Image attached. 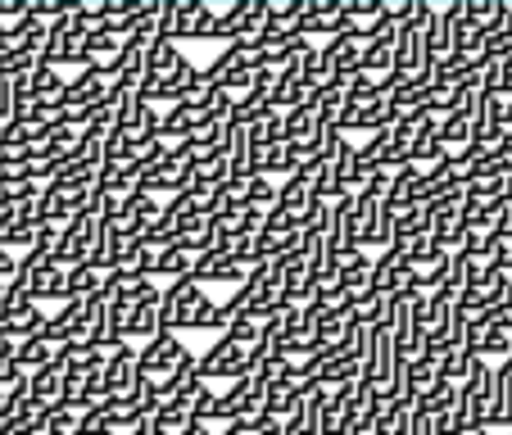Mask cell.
Segmentation results:
<instances>
[{"label":"cell","mask_w":512,"mask_h":435,"mask_svg":"<svg viewBox=\"0 0 512 435\" xmlns=\"http://www.w3.org/2000/svg\"><path fill=\"white\" fill-rule=\"evenodd\" d=\"M200 372L204 381H241V377H254L259 372V358H254V345H241L223 331V336H213L209 349L200 354Z\"/></svg>","instance_id":"6da1fadb"},{"label":"cell","mask_w":512,"mask_h":435,"mask_svg":"<svg viewBox=\"0 0 512 435\" xmlns=\"http://www.w3.org/2000/svg\"><path fill=\"white\" fill-rule=\"evenodd\" d=\"M87 32H91V23L82 19V10L78 14H68V19H59V23H50V37H46V50H41V64H50V68H87Z\"/></svg>","instance_id":"7a4b0ae2"},{"label":"cell","mask_w":512,"mask_h":435,"mask_svg":"<svg viewBox=\"0 0 512 435\" xmlns=\"http://www.w3.org/2000/svg\"><path fill=\"white\" fill-rule=\"evenodd\" d=\"M191 349L182 345V336L177 331H159L155 340H145L141 345V377H150V381H164L168 386V377H173L182 363H191Z\"/></svg>","instance_id":"3957f363"},{"label":"cell","mask_w":512,"mask_h":435,"mask_svg":"<svg viewBox=\"0 0 512 435\" xmlns=\"http://www.w3.org/2000/svg\"><path fill=\"white\" fill-rule=\"evenodd\" d=\"M268 413V381L254 372V377H241L223 390V426L227 422H250V417Z\"/></svg>","instance_id":"277c9868"},{"label":"cell","mask_w":512,"mask_h":435,"mask_svg":"<svg viewBox=\"0 0 512 435\" xmlns=\"http://www.w3.org/2000/svg\"><path fill=\"white\" fill-rule=\"evenodd\" d=\"M209 290L200 286L195 277H182V281H168L164 286V304H159V318H164V331H177V327H191V313L200 309V300Z\"/></svg>","instance_id":"5b68a950"},{"label":"cell","mask_w":512,"mask_h":435,"mask_svg":"<svg viewBox=\"0 0 512 435\" xmlns=\"http://www.w3.org/2000/svg\"><path fill=\"white\" fill-rule=\"evenodd\" d=\"M136 377H141V349L127 340L105 363V399H127L136 390Z\"/></svg>","instance_id":"8992f818"},{"label":"cell","mask_w":512,"mask_h":435,"mask_svg":"<svg viewBox=\"0 0 512 435\" xmlns=\"http://www.w3.org/2000/svg\"><path fill=\"white\" fill-rule=\"evenodd\" d=\"M46 340L50 345H73L82 340L87 345V300H73V304H59V313H50L46 322Z\"/></svg>","instance_id":"52a82bcc"},{"label":"cell","mask_w":512,"mask_h":435,"mask_svg":"<svg viewBox=\"0 0 512 435\" xmlns=\"http://www.w3.org/2000/svg\"><path fill=\"white\" fill-rule=\"evenodd\" d=\"M177 64H182V46H177V41H168V37H155V41H150V50H145V82L168 78ZM145 82H141V87H145Z\"/></svg>","instance_id":"ba28073f"},{"label":"cell","mask_w":512,"mask_h":435,"mask_svg":"<svg viewBox=\"0 0 512 435\" xmlns=\"http://www.w3.org/2000/svg\"><path fill=\"white\" fill-rule=\"evenodd\" d=\"M340 281H345L349 290H368L372 286V268H377V259H372L368 250H349L340 254Z\"/></svg>","instance_id":"9c48e42d"},{"label":"cell","mask_w":512,"mask_h":435,"mask_svg":"<svg viewBox=\"0 0 512 435\" xmlns=\"http://www.w3.org/2000/svg\"><path fill=\"white\" fill-rule=\"evenodd\" d=\"M32 399H37L41 408L64 404V368H59V363H50V368L32 372Z\"/></svg>","instance_id":"30bf717a"},{"label":"cell","mask_w":512,"mask_h":435,"mask_svg":"<svg viewBox=\"0 0 512 435\" xmlns=\"http://www.w3.org/2000/svg\"><path fill=\"white\" fill-rule=\"evenodd\" d=\"M191 136H195V114H191V109H182V105L164 109V118H159V141L186 145Z\"/></svg>","instance_id":"8fae6325"},{"label":"cell","mask_w":512,"mask_h":435,"mask_svg":"<svg viewBox=\"0 0 512 435\" xmlns=\"http://www.w3.org/2000/svg\"><path fill=\"white\" fill-rule=\"evenodd\" d=\"M195 272V254L186 250V245H168V250H159V259H155V277H164V281H182V277H191Z\"/></svg>","instance_id":"7c38bea8"},{"label":"cell","mask_w":512,"mask_h":435,"mask_svg":"<svg viewBox=\"0 0 512 435\" xmlns=\"http://www.w3.org/2000/svg\"><path fill=\"white\" fill-rule=\"evenodd\" d=\"M476 136V118L472 114H445L440 118V141H445V150L454 155V150H467Z\"/></svg>","instance_id":"4fadbf2b"},{"label":"cell","mask_w":512,"mask_h":435,"mask_svg":"<svg viewBox=\"0 0 512 435\" xmlns=\"http://www.w3.org/2000/svg\"><path fill=\"white\" fill-rule=\"evenodd\" d=\"M105 408H109V417H114V435H127V431H136L141 422H150V413H145L132 395L127 399H105Z\"/></svg>","instance_id":"5bb4252c"},{"label":"cell","mask_w":512,"mask_h":435,"mask_svg":"<svg viewBox=\"0 0 512 435\" xmlns=\"http://www.w3.org/2000/svg\"><path fill=\"white\" fill-rule=\"evenodd\" d=\"M19 363H23V372H41V368H50L55 363V345H50L46 336H32V340H23L19 345Z\"/></svg>","instance_id":"9a60e30c"},{"label":"cell","mask_w":512,"mask_h":435,"mask_svg":"<svg viewBox=\"0 0 512 435\" xmlns=\"http://www.w3.org/2000/svg\"><path fill=\"white\" fill-rule=\"evenodd\" d=\"M123 250H127V236L118 232L114 223H105V232H100V241H96V254H91V263L109 272V268L118 263V254H123Z\"/></svg>","instance_id":"2e32d148"},{"label":"cell","mask_w":512,"mask_h":435,"mask_svg":"<svg viewBox=\"0 0 512 435\" xmlns=\"http://www.w3.org/2000/svg\"><path fill=\"white\" fill-rule=\"evenodd\" d=\"M399 32H404V23L390 14V5H386V14H381L377 23L368 28V37H363V46H381V50H395L399 46Z\"/></svg>","instance_id":"e0dca14e"},{"label":"cell","mask_w":512,"mask_h":435,"mask_svg":"<svg viewBox=\"0 0 512 435\" xmlns=\"http://www.w3.org/2000/svg\"><path fill=\"white\" fill-rule=\"evenodd\" d=\"M422 408H426V413H431V417H449V413H454V408H458V386H454V381H445V377H440V381H435V386H431V395L422 399Z\"/></svg>","instance_id":"ac0fdd59"},{"label":"cell","mask_w":512,"mask_h":435,"mask_svg":"<svg viewBox=\"0 0 512 435\" xmlns=\"http://www.w3.org/2000/svg\"><path fill=\"white\" fill-rule=\"evenodd\" d=\"M313 136H318V118H313V109H295V114H286V141L290 145H313Z\"/></svg>","instance_id":"d6986e66"},{"label":"cell","mask_w":512,"mask_h":435,"mask_svg":"<svg viewBox=\"0 0 512 435\" xmlns=\"http://www.w3.org/2000/svg\"><path fill=\"white\" fill-rule=\"evenodd\" d=\"M195 422H204V426H223V395L213 390V381L195 395Z\"/></svg>","instance_id":"ffe728a7"},{"label":"cell","mask_w":512,"mask_h":435,"mask_svg":"<svg viewBox=\"0 0 512 435\" xmlns=\"http://www.w3.org/2000/svg\"><path fill=\"white\" fill-rule=\"evenodd\" d=\"M218 28H223V14H218L209 0H204L200 14H195V23H191V37H186V41H213V37H218Z\"/></svg>","instance_id":"44dd1931"},{"label":"cell","mask_w":512,"mask_h":435,"mask_svg":"<svg viewBox=\"0 0 512 435\" xmlns=\"http://www.w3.org/2000/svg\"><path fill=\"white\" fill-rule=\"evenodd\" d=\"M277 195H281V182H272V177H254V186H250V209H259V213L277 209Z\"/></svg>","instance_id":"7402d4cb"},{"label":"cell","mask_w":512,"mask_h":435,"mask_svg":"<svg viewBox=\"0 0 512 435\" xmlns=\"http://www.w3.org/2000/svg\"><path fill=\"white\" fill-rule=\"evenodd\" d=\"M78 431H82V435H114V417H109L105 404H100V408H87V413H82V422H78Z\"/></svg>","instance_id":"603a6c76"},{"label":"cell","mask_w":512,"mask_h":435,"mask_svg":"<svg viewBox=\"0 0 512 435\" xmlns=\"http://www.w3.org/2000/svg\"><path fill=\"white\" fill-rule=\"evenodd\" d=\"M19 114V96H14V78H0V127Z\"/></svg>","instance_id":"cb8c5ba5"},{"label":"cell","mask_w":512,"mask_h":435,"mask_svg":"<svg viewBox=\"0 0 512 435\" xmlns=\"http://www.w3.org/2000/svg\"><path fill=\"white\" fill-rule=\"evenodd\" d=\"M494 322H499V327H508V331H512V290H508V300H503L499 309H494Z\"/></svg>","instance_id":"d4e9b609"},{"label":"cell","mask_w":512,"mask_h":435,"mask_svg":"<svg viewBox=\"0 0 512 435\" xmlns=\"http://www.w3.org/2000/svg\"><path fill=\"white\" fill-rule=\"evenodd\" d=\"M186 435H218V426H204V422H191V426H186Z\"/></svg>","instance_id":"484cf974"},{"label":"cell","mask_w":512,"mask_h":435,"mask_svg":"<svg viewBox=\"0 0 512 435\" xmlns=\"http://www.w3.org/2000/svg\"><path fill=\"white\" fill-rule=\"evenodd\" d=\"M472 435H499V431H490V426H481V431H472Z\"/></svg>","instance_id":"4316f807"},{"label":"cell","mask_w":512,"mask_h":435,"mask_svg":"<svg viewBox=\"0 0 512 435\" xmlns=\"http://www.w3.org/2000/svg\"><path fill=\"white\" fill-rule=\"evenodd\" d=\"M5 164H10V159H5V150H0V173H5Z\"/></svg>","instance_id":"83f0119b"},{"label":"cell","mask_w":512,"mask_h":435,"mask_svg":"<svg viewBox=\"0 0 512 435\" xmlns=\"http://www.w3.org/2000/svg\"><path fill=\"white\" fill-rule=\"evenodd\" d=\"M0 32H5V28H0Z\"/></svg>","instance_id":"f1b7e54d"},{"label":"cell","mask_w":512,"mask_h":435,"mask_svg":"<svg viewBox=\"0 0 512 435\" xmlns=\"http://www.w3.org/2000/svg\"><path fill=\"white\" fill-rule=\"evenodd\" d=\"M508 435H512V431H508Z\"/></svg>","instance_id":"f546056e"}]
</instances>
